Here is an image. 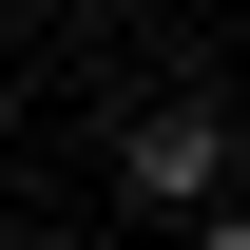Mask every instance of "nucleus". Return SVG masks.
Masks as SVG:
<instances>
[{
    "mask_svg": "<svg viewBox=\"0 0 250 250\" xmlns=\"http://www.w3.org/2000/svg\"><path fill=\"white\" fill-rule=\"evenodd\" d=\"M116 173H135V192H154V212H192V192H212V173H231V135H212V116H192V96H154V116H135V154H116Z\"/></svg>",
    "mask_w": 250,
    "mask_h": 250,
    "instance_id": "obj_1",
    "label": "nucleus"
},
{
    "mask_svg": "<svg viewBox=\"0 0 250 250\" xmlns=\"http://www.w3.org/2000/svg\"><path fill=\"white\" fill-rule=\"evenodd\" d=\"M192 250H250V231H192Z\"/></svg>",
    "mask_w": 250,
    "mask_h": 250,
    "instance_id": "obj_2",
    "label": "nucleus"
}]
</instances>
